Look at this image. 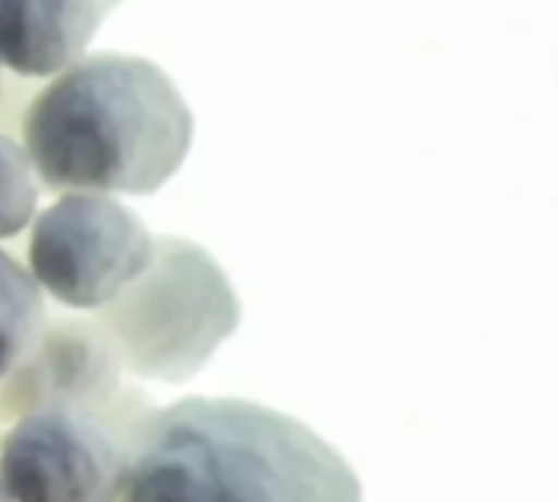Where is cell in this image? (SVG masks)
<instances>
[{
	"label": "cell",
	"mask_w": 558,
	"mask_h": 502,
	"mask_svg": "<svg viewBox=\"0 0 558 502\" xmlns=\"http://www.w3.org/2000/svg\"><path fill=\"white\" fill-rule=\"evenodd\" d=\"M121 0H0V65L49 78L85 56L95 29Z\"/></svg>",
	"instance_id": "7"
},
{
	"label": "cell",
	"mask_w": 558,
	"mask_h": 502,
	"mask_svg": "<svg viewBox=\"0 0 558 502\" xmlns=\"http://www.w3.org/2000/svg\"><path fill=\"white\" fill-rule=\"evenodd\" d=\"M147 225L105 193H62L33 216L26 271L43 294L69 310L95 314L150 261Z\"/></svg>",
	"instance_id": "5"
},
{
	"label": "cell",
	"mask_w": 558,
	"mask_h": 502,
	"mask_svg": "<svg viewBox=\"0 0 558 502\" xmlns=\"http://www.w3.org/2000/svg\"><path fill=\"white\" fill-rule=\"evenodd\" d=\"M114 502H363L347 457L317 431L242 399L147 408Z\"/></svg>",
	"instance_id": "1"
},
{
	"label": "cell",
	"mask_w": 558,
	"mask_h": 502,
	"mask_svg": "<svg viewBox=\"0 0 558 502\" xmlns=\"http://www.w3.org/2000/svg\"><path fill=\"white\" fill-rule=\"evenodd\" d=\"M39 186L23 144L0 134V238L20 235L36 216Z\"/></svg>",
	"instance_id": "9"
},
{
	"label": "cell",
	"mask_w": 558,
	"mask_h": 502,
	"mask_svg": "<svg viewBox=\"0 0 558 502\" xmlns=\"http://www.w3.org/2000/svg\"><path fill=\"white\" fill-rule=\"evenodd\" d=\"M121 376L95 317H46L29 350L0 379V425L46 408L105 405L118 395Z\"/></svg>",
	"instance_id": "6"
},
{
	"label": "cell",
	"mask_w": 558,
	"mask_h": 502,
	"mask_svg": "<svg viewBox=\"0 0 558 502\" xmlns=\"http://www.w3.org/2000/svg\"><path fill=\"white\" fill-rule=\"evenodd\" d=\"M92 317L124 376L180 385L239 330L242 304L206 248L163 235L147 268Z\"/></svg>",
	"instance_id": "3"
},
{
	"label": "cell",
	"mask_w": 558,
	"mask_h": 502,
	"mask_svg": "<svg viewBox=\"0 0 558 502\" xmlns=\"http://www.w3.org/2000/svg\"><path fill=\"white\" fill-rule=\"evenodd\" d=\"M20 137L49 193L150 196L183 167L193 111L150 59L95 52L49 75L23 111Z\"/></svg>",
	"instance_id": "2"
},
{
	"label": "cell",
	"mask_w": 558,
	"mask_h": 502,
	"mask_svg": "<svg viewBox=\"0 0 558 502\" xmlns=\"http://www.w3.org/2000/svg\"><path fill=\"white\" fill-rule=\"evenodd\" d=\"M46 320V301L26 265L0 248V379L29 350Z\"/></svg>",
	"instance_id": "8"
},
{
	"label": "cell",
	"mask_w": 558,
	"mask_h": 502,
	"mask_svg": "<svg viewBox=\"0 0 558 502\" xmlns=\"http://www.w3.org/2000/svg\"><path fill=\"white\" fill-rule=\"evenodd\" d=\"M147 395L118 389L95 408H46L7 425L0 480L13 502H114Z\"/></svg>",
	"instance_id": "4"
},
{
	"label": "cell",
	"mask_w": 558,
	"mask_h": 502,
	"mask_svg": "<svg viewBox=\"0 0 558 502\" xmlns=\"http://www.w3.org/2000/svg\"><path fill=\"white\" fill-rule=\"evenodd\" d=\"M0 502H13L10 500V493H7V487H3V480H0Z\"/></svg>",
	"instance_id": "10"
},
{
	"label": "cell",
	"mask_w": 558,
	"mask_h": 502,
	"mask_svg": "<svg viewBox=\"0 0 558 502\" xmlns=\"http://www.w3.org/2000/svg\"><path fill=\"white\" fill-rule=\"evenodd\" d=\"M0 91H3V82H0Z\"/></svg>",
	"instance_id": "11"
}]
</instances>
